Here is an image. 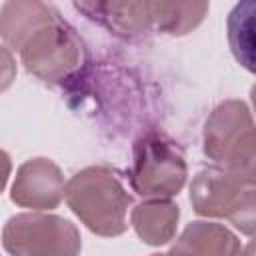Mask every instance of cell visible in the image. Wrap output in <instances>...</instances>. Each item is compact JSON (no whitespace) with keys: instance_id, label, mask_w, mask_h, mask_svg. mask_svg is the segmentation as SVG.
<instances>
[{"instance_id":"8992f818","label":"cell","mask_w":256,"mask_h":256,"mask_svg":"<svg viewBox=\"0 0 256 256\" xmlns=\"http://www.w3.org/2000/svg\"><path fill=\"white\" fill-rule=\"evenodd\" d=\"M18 52L24 68L44 82H60L68 78L82 62L80 38L58 18L40 26Z\"/></svg>"},{"instance_id":"52a82bcc","label":"cell","mask_w":256,"mask_h":256,"mask_svg":"<svg viewBox=\"0 0 256 256\" xmlns=\"http://www.w3.org/2000/svg\"><path fill=\"white\" fill-rule=\"evenodd\" d=\"M64 174L50 158L26 160L14 178L10 200L34 212L52 210L64 198Z\"/></svg>"},{"instance_id":"9a60e30c","label":"cell","mask_w":256,"mask_h":256,"mask_svg":"<svg viewBox=\"0 0 256 256\" xmlns=\"http://www.w3.org/2000/svg\"><path fill=\"white\" fill-rule=\"evenodd\" d=\"M10 172H12V160H10L8 152L0 148V194L4 192V188H6V184H8Z\"/></svg>"},{"instance_id":"9c48e42d","label":"cell","mask_w":256,"mask_h":256,"mask_svg":"<svg viewBox=\"0 0 256 256\" xmlns=\"http://www.w3.org/2000/svg\"><path fill=\"white\" fill-rule=\"evenodd\" d=\"M56 18L54 10L44 2L34 0H16L6 2L0 8V38L6 48L20 50L22 44L44 24Z\"/></svg>"},{"instance_id":"2e32d148","label":"cell","mask_w":256,"mask_h":256,"mask_svg":"<svg viewBox=\"0 0 256 256\" xmlns=\"http://www.w3.org/2000/svg\"><path fill=\"white\" fill-rule=\"evenodd\" d=\"M240 256H254V244L250 242V244H248L244 250H240Z\"/></svg>"},{"instance_id":"5bb4252c","label":"cell","mask_w":256,"mask_h":256,"mask_svg":"<svg viewBox=\"0 0 256 256\" xmlns=\"http://www.w3.org/2000/svg\"><path fill=\"white\" fill-rule=\"evenodd\" d=\"M16 80V60L12 52L0 44V94L6 92Z\"/></svg>"},{"instance_id":"e0dca14e","label":"cell","mask_w":256,"mask_h":256,"mask_svg":"<svg viewBox=\"0 0 256 256\" xmlns=\"http://www.w3.org/2000/svg\"><path fill=\"white\" fill-rule=\"evenodd\" d=\"M150 256H166V254H162V252H156V254H150Z\"/></svg>"},{"instance_id":"8fae6325","label":"cell","mask_w":256,"mask_h":256,"mask_svg":"<svg viewBox=\"0 0 256 256\" xmlns=\"http://www.w3.org/2000/svg\"><path fill=\"white\" fill-rule=\"evenodd\" d=\"M74 6L88 18L120 34L132 36L152 28L148 2H76Z\"/></svg>"},{"instance_id":"7a4b0ae2","label":"cell","mask_w":256,"mask_h":256,"mask_svg":"<svg viewBox=\"0 0 256 256\" xmlns=\"http://www.w3.org/2000/svg\"><path fill=\"white\" fill-rule=\"evenodd\" d=\"M254 170L206 168L190 184V202L198 216L226 218L246 236L254 234Z\"/></svg>"},{"instance_id":"30bf717a","label":"cell","mask_w":256,"mask_h":256,"mask_svg":"<svg viewBox=\"0 0 256 256\" xmlns=\"http://www.w3.org/2000/svg\"><path fill=\"white\" fill-rule=\"evenodd\" d=\"M180 208L172 200H144L130 212V224L148 246L168 244L178 228Z\"/></svg>"},{"instance_id":"6da1fadb","label":"cell","mask_w":256,"mask_h":256,"mask_svg":"<svg viewBox=\"0 0 256 256\" xmlns=\"http://www.w3.org/2000/svg\"><path fill=\"white\" fill-rule=\"evenodd\" d=\"M64 198L68 208L90 232L104 238L126 232L132 198L110 168L86 166L78 170L66 182Z\"/></svg>"},{"instance_id":"ba28073f","label":"cell","mask_w":256,"mask_h":256,"mask_svg":"<svg viewBox=\"0 0 256 256\" xmlns=\"http://www.w3.org/2000/svg\"><path fill=\"white\" fill-rule=\"evenodd\" d=\"M240 240L216 222H190L166 256H240Z\"/></svg>"},{"instance_id":"277c9868","label":"cell","mask_w":256,"mask_h":256,"mask_svg":"<svg viewBox=\"0 0 256 256\" xmlns=\"http://www.w3.org/2000/svg\"><path fill=\"white\" fill-rule=\"evenodd\" d=\"M2 246L10 256H80L82 238L64 216L22 212L6 220Z\"/></svg>"},{"instance_id":"7c38bea8","label":"cell","mask_w":256,"mask_h":256,"mask_svg":"<svg viewBox=\"0 0 256 256\" xmlns=\"http://www.w3.org/2000/svg\"><path fill=\"white\" fill-rule=\"evenodd\" d=\"M152 28L170 36L192 32L208 14L206 2H148Z\"/></svg>"},{"instance_id":"3957f363","label":"cell","mask_w":256,"mask_h":256,"mask_svg":"<svg viewBox=\"0 0 256 256\" xmlns=\"http://www.w3.org/2000/svg\"><path fill=\"white\" fill-rule=\"evenodd\" d=\"M130 186L146 200H170L186 184L188 168L178 146L158 132L134 142Z\"/></svg>"},{"instance_id":"4fadbf2b","label":"cell","mask_w":256,"mask_h":256,"mask_svg":"<svg viewBox=\"0 0 256 256\" xmlns=\"http://www.w3.org/2000/svg\"><path fill=\"white\" fill-rule=\"evenodd\" d=\"M252 14L254 4L242 2L236 4L228 18V40L232 52L240 64L252 72Z\"/></svg>"},{"instance_id":"5b68a950","label":"cell","mask_w":256,"mask_h":256,"mask_svg":"<svg viewBox=\"0 0 256 256\" xmlns=\"http://www.w3.org/2000/svg\"><path fill=\"white\" fill-rule=\"evenodd\" d=\"M204 154L220 168L254 170V120L242 100L218 104L204 124Z\"/></svg>"}]
</instances>
